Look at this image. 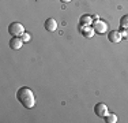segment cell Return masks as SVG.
<instances>
[{"instance_id":"obj_1","label":"cell","mask_w":128,"mask_h":123,"mask_svg":"<svg viewBox=\"0 0 128 123\" xmlns=\"http://www.w3.org/2000/svg\"><path fill=\"white\" fill-rule=\"evenodd\" d=\"M16 98L19 100V103L22 104L25 108H33L36 105V97L34 93L30 90L29 88L23 86V88H19V90L16 92Z\"/></svg>"},{"instance_id":"obj_2","label":"cell","mask_w":128,"mask_h":123,"mask_svg":"<svg viewBox=\"0 0 128 123\" xmlns=\"http://www.w3.org/2000/svg\"><path fill=\"white\" fill-rule=\"evenodd\" d=\"M8 33L12 37H22V34L25 33V27L19 22H12L8 25Z\"/></svg>"},{"instance_id":"obj_3","label":"cell","mask_w":128,"mask_h":123,"mask_svg":"<svg viewBox=\"0 0 128 123\" xmlns=\"http://www.w3.org/2000/svg\"><path fill=\"white\" fill-rule=\"evenodd\" d=\"M93 29L96 33H98V34H104V33H106V30H108V25L106 22H104L101 19H97L93 22Z\"/></svg>"},{"instance_id":"obj_4","label":"cell","mask_w":128,"mask_h":123,"mask_svg":"<svg viewBox=\"0 0 128 123\" xmlns=\"http://www.w3.org/2000/svg\"><path fill=\"white\" fill-rule=\"evenodd\" d=\"M94 112H96V115L100 116V118H105V116L109 113V111H108L106 104L98 103V104H96V107H94Z\"/></svg>"},{"instance_id":"obj_5","label":"cell","mask_w":128,"mask_h":123,"mask_svg":"<svg viewBox=\"0 0 128 123\" xmlns=\"http://www.w3.org/2000/svg\"><path fill=\"white\" fill-rule=\"evenodd\" d=\"M22 45H23V40L20 38V37H12V38L10 40V47L11 49H20L22 48Z\"/></svg>"},{"instance_id":"obj_6","label":"cell","mask_w":128,"mask_h":123,"mask_svg":"<svg viewBox=\"0 0 128 123\" xmlns=\"http://www.w3.org/2000/svg\"><path fill=\"white\" fill-rule=\"evenodd\" d=\"M121 38H123V37H121V33L118 32V30H113V32H110L108 34V40L112 42V44H117Z\"/></svg>"},{"instance_id":"obj_7","label":"cell","mask_w":128,"mask_h":123,"mask_svg":"<svg viewBox=\"0 0 128 123\" xmlns=\"http://www.w3.org/2000/svg\"><path fill=\"white\" fill-rule=\"evenodd\" d=\"M45 29L48 30V32H54V30L57 29V22L53 19V18H48L46 21H45Z\"/></svg>"},{"instance_id":"obj_8","label":"cell","mask_w":128,"mask_h":123,"mask_svg":"<svg viewBox=\"0 0 128 123\" xmlns=\"http://www.w3.org/2000/svg\"><path fill=\"white\" fill-rule=\"evenodd\" d=\"M94 29L93 27H90V26H84V27H82V34H83L84 37H87V38H90V37H93L94 36Z\"/></svg>"},{"instance_id":"obj_9","label":"cell","mask_w":128,"mask_h":123,"mask_svg":"<svg viewBox=\"0 0 128 123\" xmlns=\"http://www.w3.org/2000/svg\"><path fill=\"white\" fill-rule=\"evenodd\" d=\"M93 18L90 17V15H83V17H80V25L82 26H89V25H93Z\"/></svg>"},{"instance_id":"obj_10","label":"cell","mask_w":128,"mask_h":123,"mask_svg":"<svg viewBox=\"0 0 128 123\" xmlns=\"http://www.w3.org/2000/svg\"><path fill=\"white\" fill-rule=\"evenodd\" d=\"M105 120H106V123H116L117 122V115H114V113H108V115L105 116Z\"/></svg>"},{"instance_id":"obj_11","label":"cell","mask_w":128,"mask_h":123,"mask_svg":"<svg viewBox=\"0 0 128 123\" xmlns=\"http://www.w3.org/2000/svg\"><path fill=\"white\" fill-rule=\"evenodd\" d=\"M120 26L123 27V29H128V14L124 15V17L120 19Z\"/></svg>"},{"instance_id":"obj_12","label":"cell","mask_w":128,"mask_h":123,"mask_svg":"<svg viewBox=\"0 0 128 123\" xmlns=\"http://www.w3.org/2000/svg\"><path fill=\"white\" fill-rule=\"evenodd\" d=\"M20 38H22L23 40V42H27V41H30V34H29V33H23V34H22V37H20Z\"/></svg>"},{"instance_id":"obj_13","label":"cell","mask_w":128,"mask_h":123,"mask_svg":"<svg viewBox=\"0 0 128 123\" xmlns=\"http://www.w3.org/2000/svg\"><path fill=\"white\" fill-rule=\"evenodd\" d=\"M120 33H121V37H123V38L128 40V29H123Z\"/></svg>"},{"instance_id":"obj_14","label":"cell","mask_w":128,"mask_h":123,"mask_svg":"<svg viewBox=\"0 0 128 123\" xmlns=\"http://www.w3.org/2000/svg\"><path fill=\"white\" fill-rule=\"evenodd\" d=\"M63 3H68V2H71V0H62Z\"/></svg>"}]
</instances>
